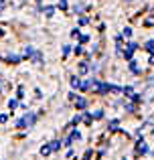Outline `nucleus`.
<instances>
[{"label":"nucleus","instance_id":"obj_1","mask_svg":"<svg viewBox=\"0 0 154 160\" xmlns=\"http://www.w3.org/2000/svg\"><path fill=\"white\" fill-rule=\"evenodd\" d=\"M59 148H61V140H53L51 144H45L43 148H41V154H45V156H47V154L55 152V150H59Z\"/></svg>","mask_w":154,"mask_h":160},{"label":"nucleus","instance_id":"obj_2","mask_svg":"<svg viewBox=\"0 0 154 160\" xmlns=\"http://www.w3.org/2000/svg\"><path fill=\"white\" fill-rule=\"evenodd\" d=\"M37 122V116L35 113H27V116H24V120H18L16 122V126H18V128H24V126H32Z\"/></svg>","mask_w":154,"mask_h":160},{"label":"nucleus","instance_id":"obj_3","mask_svg":"<svg viewBox=\"0 0 154 160\" xmlns=\"http://www.w3.org/2000/svg\"><path fill=\"white\" fill-rule=\"evenodd\" d=\"M71 99H75V106L79 108V109H83V108H87V99L85 98H75V95L71 93Z\"/></svg>","mask_w":154,"mask_h":160},{"label":"nucleus","instance_id":"obj_4","mask_svg":"<svg viewBox=\"0 0 154 160\" xmlns=\"http://www.w3.org/2000/svg\"><path fill=\"white\" fill-rule=\"evenodd\" d=\"M136 49H138V45H136V43H130V45H128V49L124 51V57H126V59H132V53H134Z\"/></svg>","mask_w":154,"mask_h":160},{"label":"nucleus","instance_id":"obj_5","mask_svg":"<svg viewBox=\"0 0 154 160\" xmlns=\"http://www.w3.org/2000/svg\"><path fill=\"white\" fill-rule=\"evenodd\" d=\"M138 154H148V146L144 142H138Z\"/></svg>","mask_w":154,"mask_h":160},{"label":"nucleus","instance_id":"obj_6","mask_svg":"<svg viewBox=\"0 0 154 160\" xmlns=\"http://www.w3.org/2000/svg\"><path fill=\"white\" fill-rule=\"evenodd\" d=\"M144 24H146V27H154V14H150V16H148V18L144 20Z\"/></svg>","mask_w":154,"mask_h":160},{"label":"nucleus","instance_id":"obj_7","mask_svg":"<svg viewBox=\"0 0 154 160\" xmlns=\"http://www.w3.org/2000/svg\"><path fill=\"white\" fill-rule=\"evenodd\" d=\"M87 71H89V65H87V63H81V65H79V73H87Z\"/></svg>","mask_w":154,"mask_h":160},{"label":"nucleus","instance_id":"obj_8","mask_svg":"<svg viewBox=\"0 0 154 160\" xmlns=\"http://www.w3.org/2000/svg\"><path fill=\"white\" fill-rule=\"evenodd\" d=\"M8 61H10V63H18L20 57H18V55H8Z\"/></svg>","mask_w":154,"mask_h":160},{"label":"nucleus","instance_id":"obj_9","mask_svg":"<svg viewBox=\"0 0 154 160\" xmlns=\"http://www.w3.org/2000/svg\"><path fill=\"white\" fill-rule=\"evenodd\" d=\"M130 69H132V73H140V69H138V65H136L134 61H130Z\"/></svg>","mask_w":154,"mask_h":160},{"label":"nucleus","instance_id":"obj_10","mask_svg":"<svg viewBox=\"0 0 154 160\" xmlns=\"http://www.w3.org/2000/svg\"><path fill=\"white\" fill-rule=\"evenodd\" d=\"M53 12H55L53 6H45V14H47V16H53Z\"/></svg>","mask_w":154,"mask_h":160},{"label":"nucleus","instance_id":"obj_11","mask_svg":"<svg viewBox=\"0 0 154 160\" xmlns=\"http://www.w3.org/2000/svg\"><path fill=\"white\" fill-rule=\"evenodd\" d=\"M71 85H73V87H77V89H79V87H81V81H79L77 77H73V79H71Z\"/></svg>","mask_w":154,"mask_h":160},{"label":"nucleus","instance_id":"obj_12","mask_svg":"<svg viewBox=\"0 0 154 160\" xmlns=\"http://www.w3.org/2000/svg\"><path fill=\"white\" fill-rule=\"evenodd\" d=\"M146 51L154 53V41H148V43H146Z\"/></svg>","mask_w":154,"mask_h":160},{"label":"nucleus","instance_id":"obj_13","mask_svg":"<svg viewBox=\"0 0 154 160\" xmlns=\"http://www.w3.org/2000/svg\"><path fill=\"white\" fill-rule=\"evenodd\" d=\"M122 37H126V39H130V37H132V28H124Z\"/></svg>","mask_w":154,"mask_h":160},{"label":"nucleus","instance_id":"obj_14","mask_svg":"<svg viewBox=\"0 0 154 160\" xmlns=\"http://www.w3.org/2000/svg\"><path fill=\"white\" fill-rule=\"evenodd\" d=\"M81 120L85 122V124H91V116H89V113H83V116H81Z\"/></svg>","mask_w":154,"mask_h":160},{"label":"nucleus","instance_id":"obj_15","mask_svg":"<svg viewBox=\"0 0 154 160\" xmlns=\"http://www.w3.org/2000/svg\"><path fill=\"white\" fill-rule=\"evenodd\" d=\"M8 108H10V109L18 108V102H16V99H10V102H8Z\"/></svg>","mask_w":154,"mask_h":160},{"label":"nucleus","instance_id":"obj_16","mask_svg":"<svg viewBox=\"0 0 154 160\" xmlns=\"http://www.w3.org/2000/svg\"><path fill=\"white\" fill-rule=\"evenodd\" d=\"M79 41H81V43H87V41H89V37H87V35H79Z\"/></svg>","mask_w":154,"mask_h":160},{"label":"nucleus","instance_id":"obj_17","mask_svg":"<svg viewBox=\"0 0 154 160\" xmlns=\"http://www.w3.org/2000/svg\"><path fill=\"white\" fill-rule=\"evenodd\" d=\"M110 130H112V132H114V130H118V122H112V124H110Z\"/></svg>","mask_w":154,"mask_h":160},{"label":"nucleus","instance_id":"obj_18","mask_svg":"<svg viewBox=\"0 0 154 160\" xmlns=\"http://www.w3.org/2000/svg\"><path fill=\"white\" fill-rule=\"evenodd\" d=\"M59 6L61 8H67V0H59Z\"/></svg>","mask_w":154,"mask_h":160},{"label":"nucleus","instance_id":"obj_19","mask_svg":"<svg viewBox=\"0 0 154 160\" xmlns=\"http://www.w3.org/2000/svg\"><path fill=\"white\" fill-rule=\"evenodd\" d=\"M87 22H89V20H87L85 16H81V18H79V24H87Z\"/></svg>","mask_w":154,"mask_h":160},{"label":"nucleus","instance_id":"obj_20","mask_svg":"<svg viewBox=\"0 0 154 160\" xmlns=\"http://www.w3.org/2000/svg\"><path fill=\"white\" fill-rule=\"evenodd\" d=\"M6 118H8V116H4V113H2V116H0V122L4 124V122H6Z\"/></svg>","mask_w":154,"mask_h":160},{"label":"nucleus","instance_id":"obj_21","mask_svg":"<svg viewBox=\"0 0 154 160\" xmlns=\"http://www.w3.org/2000/svg\"><path fill=\"white\" fill-rule=\"evenodd\" d=\"M150 65H154V53L150 55Z\"/></svg>","mask_w":154,"mask_h":160},{"label":"nucleus","instance_id":"obj_22","mask_svg":"<svg viewBox=\"0 0 154 160\" xmlns=\"http://www.w3.org/2000/svg\"><path fill=\"white\" fill-rule=\"evenodd\" d=\"M4 35V28H0V37H2Z\"/></svg>","mask_w":154,"mask_h":160},{"label":"nucleus","instance_id":"obj_23","mask_svg":"<svg viewBox=\"0 0 154 160\" xmlns=\"http://www.w3.org/2000/svg\"><path fill=\"white\" fill-rule=\"evenodd\" d=\"M126 2H132V0H126Z\"/></svg>","mask_w":154,"mask_h":160}]
</instances>
